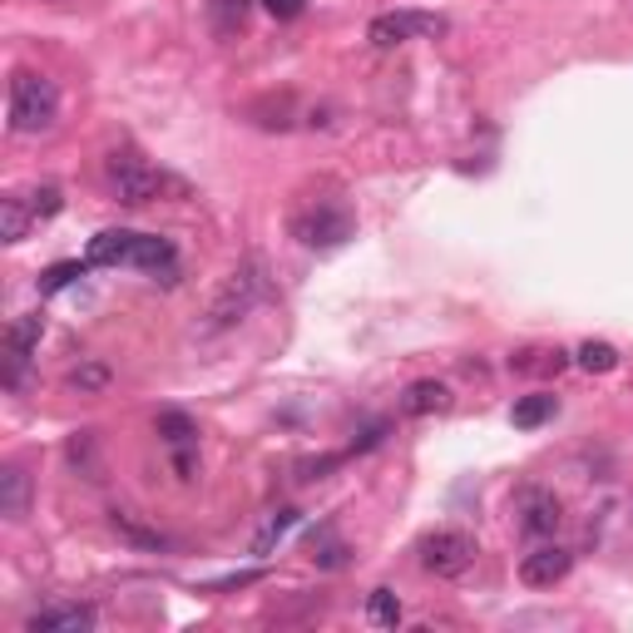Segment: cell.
Returning <instances> with one entry per match:
<instances>
[{"instance_id": "25", "label": "cell", "mask_w": 633, "mask_h": 633, "mask_svg": "<svg viewBox=\"0 0 633 633\" xmlns=\"http://www.w3.org/2000/svg\"><path fill=\"white\" fill-rule=\"evenodd\" d=\"M109 525H115V530L125 535V540H134V544H149V550H159V544H164V540H159L154 530H139V525H134V519L125 515V509H109Z\"/></svg>"}, {"instance_id": "12", "label": "cell", "mask_w": 633, "mask_h": 633, "mask_svg": "<svg viewBox=\"0 0 633 633\" xmlns=\"http://www.w3.org/2000/svg\"><path fill=\"white\" fill-rule=\"evenodd\" d=\"M401 411L406 415H441V411H450V386L446 382H411L401 391Z\"/></svg>"}, {"instance_id": "22", "label": "cell", "mask_w": 633, "mask_h": 633, "mask_svg": "<svg viewBox=\"0 0 633 633\" xmlns=\"http://www.w3.org/2000/svg\"><path fill=\"white\" fill-rule=\"evenodd\" d=\"M84 268H90V262H55V268H45L40 272V297H55V292L74 288V282L84 278Z\"/></svg>"}, {"instance_id": "20", "label": "cell", "mask_w": 633, "mask_h": 633, "mask_svg": "<svg viewBox=\"0 0 633 633\" xmlns=\"http://www.w3.org/2000/svg\"><path fill=\"white\" fill-rule=\"evenodd\" d=\"M65 382H70V391H80V396H99L104 386L115 382V372H109L104 362H80L70 376H65Z\"/></svg>"}, {"instance_id": "6", "label": "cell", "mask_w": 633, "mask_h": 633, "mask_svg": "<svg viewBox=\"0 0 633 633\" xmlns=\"http://www.w3.org/2000/svg\"><path fill=\"white\" fill-rule=\"evenodd\" d=\"M446 31V21L441 15H421V11H386L372 21V31H366V40L376 45V50H391V45H406V40H431V35Z\"/></svg>"}, {"instance_id": "27", "label": "cell", "mask_w": 633, "mask_h": 633, "mask_svg": "<svg viewBox=\"0 0 633 633\" xmlns=\"http://www.w3.org/2000/svg\"><path fill=\"white\" fill-rule=\"evenodd\" d=\"M386 436H391V421H372V426L356 431V441H352V450H347V456H362V450H376Z\"/></svg>"}, {"instance_id": "14", "label": "cell", "mask_w": 633, "mask_h": 633, "mask_svg": "<svg viewBox=\"0 0 633 633\" xmlns=\"http://www.w3.org/2000/svg\"><path fill=\"white\" fill-rule=\"evenodd\" d=\"M0 515L5 519H25L31 515V476L21 466L0 470Z\"/></svg>"}, {"instance_id": "3", "label": "cell", "mask_w": 633, "mask_h": 633, "mask_svg": "<svg viewBox=\"0 0 633 633\" xmlns=\"http://www.w3.org/2000/svg\"><path fill=\"white\" fill-rule=\"evenodd\" d=\"M5 115H11V134H45L60 119V90L35 70H15Z\"/></svg>"}, {"instance_id": "13", "label": "cell", "mask_w": 633, "mask_h": 633, "mask_svg": "<svg viewBox=\"0 0 633 633\" xmlns=\"http://www.w3.org/2000/svg\"><path fill=\"white\" fill-rule=\"evenodd\" d=\"M35 223H40V219H35V208H31V198H25V194L0 198V238H5V243H25Z\"/></svg>"}, {"instance_id": "10", "label": "cell", "mask_w": 633, "mask_h": 633, "mask_svg": "<svg viewBox=\"0 0 633 633\" xmlns=\"http://www.w3.org/2000/svg\"><path fill=\"white\" fill-rule=\"evenodd\" d=\"M31 633H90L94 629V609L90 603H50V609H35L25 619Z\"/></svg>"}, {"instance_id": "29", "label": "cell", "mask_w": 633, "mask_h": 633, "mask_svg": "<svg viewBox=\"0 0 633 633\" xmlns=\"http://www.w3.org/2000/svg\"><path fill=\"white\" fill-rule=\"evenodd\" d=\"M262 11H268L272 21H297V15L307 11V0H262Z\"/></svg>"}, {"instance_id": "8", "label": "cell", "mask_w": 633, "mask_h": 633, "mask_svg": "<svg viewBox=\"0 0 633 633\" xmlns=\"http://www.w3.org/2000/svg\"><path fill=\"white\" fill-rule=\"evenodd\" d=\"M560 519H564V505L554 500V490H525L519 495V530L535 535V540H544V535L560 530Z\"/></svg>"}, {"instance_id": "26", "label": "cell", "mask_w": 633, "mask_h": 633, "mask_svg": "<svg viewBox=\"0 0 633 633\" xmlns=\"http://www.w3.org/2000/svg\"><path fill=\"white\" fill-rule=\"evenodd\" d=\"M312 560H317V570H342L347 564V544L342 540H312Z\"/></svg>"}, {"instance_id": "24", "label": "cell", "mask_w": 633, "mask_h": 633, "mask_svg": "<svg viewBox=\"0 0 633 633\" xmlns=\"http://www.w3.org/2000/svg\"><path fill=\"white\" fill-rule=\"evenodd\" d=\"M25 198H31V208H35V219H55V213H60V208H65V194H60V188H55V184H40V188H31V194H25Z\"/></svg>"}, {"instance_id": "23", "label": "cell", "mask_w": 633, "mask_h": 633, "mask_svg": "<svg viewBox=\"0 0 633 633\" xmlns=\"http://www.w3.org/2000/svg\"><path fill=\"white\" fill-rule=\"evenodd\" d=\"M574 362L584 366V372H613L619 366V347H609V342H584L579 352H574Z\"/></svg>"}, {"instance_id": "15", "label": "cell", "mask_w": 633, "mask_h": 633, "mask_svg": "<svg viewBox=\"0 0 633 633\" xmlns=\"http://www.w3.org/2000/svg\"><path fill=\"white\" fill-rule=\"evenodd\" d=\"M554 411H560V396H544V391L519 396V401L509 406V426L515 431H540L544 421H554Z\"/></svg>"}, {"instance_id": "4", "label": "cell", "mask_w": 633, "mask_h": 633, "mask_svg": "<svg viewBox=\"0 0 633 633\" xmlns=\"http://www.w3.org/2000/svg\"><path fill=\"white\" fill-rule=\"evenodd\" d=\"M292 238L312 253H332L342 243L356 238V213L347 203H312V208H297L292 213Z\"/></svg>"}, {"instance_id": "17", "label": "cell", "mask_w": 633, "mask_h": 633, "mask_svg": "<svg viewBox=\"0 0 633 633\" xmlns=\"http://www.w3.org/2000/svg\"><path fill=\"white\" fill-rule=\"evenodd\" d=\"M40 337H45V317L40 312H25V317H15V323L5 327V352L31 356L35 347H40Z\"/></svg>"}, {"instance_id": "11", "label": "cell", "mask_w": 633, "mask_h": 633, "mask_svg": "<svg viewBox=\"0 0 633 633\" xmlns=\"http://www.w3.org/2000/svg\"><path fill=\"white\" fill-rule=\"evenodd\" d=\"M134 243H139V233L104 228V233H94V238H90L84 262H90V268H129V262H134Z\"/></svg>"}, {"instance_id": "30", "label": "cell", "mask_w": 633, "mask_h": 633, "mask_svg": "<svg viewBox=\"0 0 633 633\" xmlns=\"http://www.w3.org/2000/svg\"><path fill=\"white\" fill-rule=\"evenodd\" d=\"M258 579H262V570L228 574V579H219V584H203V594H228V589H243V584H258Z\"/></svg>"}, {"instance_id": "19", "label": "cell", "mask_w": 633, "mask_h": 633, "mask_svg": "<svg viewBox=\"0 0 633 633\" xmlns=\"http://www.w3.org/2000/svg\"><path fill=\"white\" fill-rule=\"evenodd\" d=\"M297 519H302V509H292V505H288V509H278V515H272L268 525H262V530L253 535V554H258V560H262V554H272V544L288 540V530L297 525Z\"/></svg>"}, {"instance_id": "2", "label": "cell", "mask_w": 633, "mask_h": 633, "mask_svg": "<svg viewBox=\"0 0 633 633\" xmlns=\"http://www.w3.org/2000/svg\"><path fill=\"white\" fill-rule=\"evenodd\" d=\"M104 184H109V194L119 198V203H129V208H144V203H154L159 194H184V184L178 178H168L164 168H154L149 159H139V154H109L104 159Z\"/></svg>"}, {"instance_id": "1", "label": "cell", "mask_w": 633, "mask_h": 633, "mask_svg": "<svg viewBox=\"0 0 633 633\" xmlns=\"http://www.w3.org/2000/svg\"><path fill=\"white\" fill-rule=\"evenodd\" d=\"M262 297H268L262 262L248 258L243 268H233L228 278H223L219 292H213V302H208V312H203V332H228V327H238Z\"/></svg>"}, {"instance_id": "9", "label": "cell", "mask_w": 633, "mask_h": 633, "mask_svg": "<svg viewBox=\"0 0 633 633\" xmlns=\"http://www.w3.org/2000/svg\"><path fill=\"white\" fill-rule=\"evenodd\" d=\"M129 268H139V272H149L154 282L174 288V282H178V253H174V243L159 238V233H139L134 262H129Z\"/></svg>"}, {"instance_id": "28", "label": "cell", "mask_w": 633, "mask_h": 633, "mask_svg": "<svg viewBox=\"0 0 633 633\" xmlns=\"http://www.w3.org/2000/svg\"><path fill=\"white\" fill-rule=\"evenodd\" d=\"M342 460H347V456H317V460H302V466H297L302 476H297V480H327L337 466H342Z\"/></svg>"}, {"instance_id": "5", "label": "cell", "mask_w": 633, "mask_h": 633, "mask_svg": "<svg viewBox=\"0 0 633 633\" xmlns=\"http://www.w3.org/2000/svg\"><path fill=\"white\" fill-rule=\"evenodd\" d=\"M415 554H421V570L426 574H436V579H460V574L476 564L480 544H476V535H466V530H431Z\"/></svg>"}, {"instance_id": "21", "label": "cell", "mask_w": 633, "mask_h": 633, "mask_svg": "<svg viewBox=\"0 0 633 633\" xmlns=\"http://www.w3.org/2000/svg\"><path fill=\"white\" fill-rule=\"evenodd\" d=\"M366 619H372L376 629H396V623H401V599H396V589L366 594Z\"/></svg>"}, {"instance_id": "16", "label": "cell", "mask_w": 633, "mask_h": 633, "mask_svg": "<svg viewBox=\"0 0 633 633\" xmlns=\"http://www.w3.org/2000/svg\"><path fill=\"white\" fill-rule=\"evenodd\" d=\"M248 11H253V0H208V25H213L219 40H233L248 25Z\"/></svg>"}, {"instance_id": "7", "label": "cell", "mask_w": 633, "mask_h": 633, "mask_svg": "<svg viewBox=\"0 0 633 633\" xmlns=\"http://www.w3.org/2000/svg\"><path fill=\"white\" fill-rule=\"evenodd\" d=\"M570 570H574V554L564 544H540V550H530L519 560V579L530 584V589H554Z\"/></svg>"}, {"instance_id": "18", "label": "cell", "mask_w": 633, "mask_h": 633, "mask_svg": "<svg viewBox=\"0 0 633 633\" xmlns=\"http://www.w3.org/2000/svg\"><path fill=\"white\" fill-rule=\"evenodd\" d=\"M570 366V352H519V356H509V372H525V376H554V372H564Z\"/></svg>"}]
</instances>
